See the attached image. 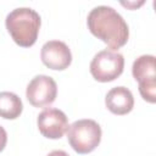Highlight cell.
<instances>
[{"instance_id": "obj_1", "label": "cell", "mask_w": 156, "mask_h": 156, "mask_svg": "<svg viewBox=\"0 0 156 156\" xmlns=\"http://www.w3.org/2000/svg\"><path fill=\"white\" fill-rule=\"evenodd\" d=\"M87 24L90 33L102 40L112 51L122 48L128 41V24L111 6L100 5L94 7L88 15Z\"/></svg>"}, {"instance_id": "obj_2", "label": "cell", "mask_w": 156, "mask_h": 156, "mask_svg": "<svg viewBox=\"0 0 156 156\" xmlns=\"http://www.w3.org/2000/svg\"><path fill=\"white\" fill-rule=\"evenodd\" d=\"M40 23L41 20L39 13L29 7L15 9L5 20L6 29L11 38L22 48H29L37 41Z\"/></svg>"}, {"instance_id": "obj_3", "label": "cell", "mask_w": 156, "mask_h": 156, "mask_svg": "<svg viewBox=\"0 0 156 156\" xmlns=\"http://www.w3.org/2000/svg\"><path fill=\"white\" fill-rule=\"evenodd\" d=\"M101 127L94 119H78L68 126L67 139L72 149L78 154H89L101 141Z\"/></svg>"}, {"instance_id": "obj_4", "label": "cell", "mask_w": 156, "mask_h": 156, "mask_svg": "<svg viewBox=\"0 0 156 156\" xmlns=\"http://www.w3.org/2000/svg\"><path fill=\"white\" fill-rule=\"evenodd\" d=\"M124 68V57L117 51L105 49L99 51L91 60L89 69L94 79L101 83L112 82L118 78Z\"/></svg>"}, {"instance_id": "obj_5", "label": "cell", "mask_w": 156, "mask_h": 156, "mask_svg": "<svg viewBox=\"0 0 156 156\" xmlns=\"http://www.w3.org/2000/svg\"><path fill=\"white\" fill-rule=\"evenodd\" d=\"M132 73L135 80L139 83V93L141 98L154 104L156 101V71H155V56L141 55L133 62Z\"/></svg>"}, {"instance_id": "obj_6", "label": "cell", "mask_w": 156, "mask_h": 156, "mask_svg": "<svg viewBox=\"0 0 156 156\" xmlns=\"http://www.w3.org/2000/svg\"><path fill=\"white\" fill-rule=\"evenodd\" d=\"M57 95V84L50 76L39 74L32 78L26 89V96L34 107L51 105Z\"/></svg>"}, {"instance_id": "obj_7", "label": "cell", "mask_w": 156, "mask_h": 156, "mask_svg": "<svg viewBox=\"0 0 156 156\" xmlns=\"http://www.w3.org/2000/svg\"><path fill=\"white\" fill-rule=\"evenodd\" d=\"M40 134L48 139H60L68 129V118L66 113L58 108H45L37 118Z\"/></svg>"}, {"instance_id": "obj_8", "label": "cell", "mask_w": 156, "mask_h": 156, "mask_svg": "<svg viewBox=\"0 0 156 156\" xmlns=\"http://www.w3.org/2000/svg\"><path fill=\"white\" fill-rule=\"evenodd\" d=\"M43 63L50 69H66L72 62V54L68 45L61 40H49L40 50Z\"/></svg>"}, {"instance_id": "obj_9", "label": "cell", "mask_w": 156, "mask_h": 156, "mask_svg": "<svg viewBox=\"0 0 156 156\" xmlns=\"http://www.w3.org/2000/svg\"><path fill=\"white\" fill-rule=\"evenodd\" d=\"M105 105L107 110L115 115L122 116L129 113L134 107V98L132 91L126 87L112 88L105 98Z\"/></svg>"}, {"instance_id": "obj_10", "label": "cell", "mask_w": 156, "mask_h": 156, "mask_svg": "<svg viewBox=\"0 0 156 156\" xmlns=\"http://www.w3.org/2000/svg\"><path fill=\"white\" fill-rule=\"evenodd\" d=\"M23 104L20 96L11 91L0 93V117L5 119H15L20 117Z\"/></svg>"}, {"instance_id": "obj_11", "label": "cell", "mask_w": 156, "mask_h": 156, "mask_svg": "<svg viewBox=\"0 0 156 156\" xmlns=\"http://www.w3.org/2000/svg\"><path fill=\"white\" fill-rule=\"evenodd\" d=\"M7 143V133L4 129V127L0 126V151H2Z\"/></svg>"}, {"instance_id": "obj_12", "label": "cell", "mask_w": 156, "mask_h": 156, "mask_svg": "<svg viewBox=\"0 0 156 156\" xmlns=\"http://www.w3.org/2000/svg\"><path fill=\"white\" fill-rule=\"evenodd\" d=\"M46 156H69V155L66 151H63V150H52Z\"/></svg>"}]
</instances>
